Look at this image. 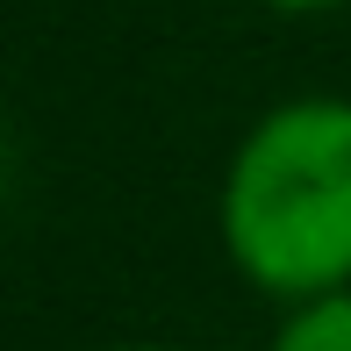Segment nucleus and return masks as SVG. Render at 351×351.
Wrapping results in <instances>:
<instances>
[{"label": "nucleus", "instance_id": "obj_1", "mask_svg": "<svg viewBox=\"0 0 351 351\" xmlns=\"http://www.w3.org/2000/svg\"><path fill=\"white\" fill-rule=\"evenodd\" d=\"M222 251L258 294L308 301L351 287V101L294 93L265 108L222 172Z\"/></svg>", "mask_w": 351, "mask_h": 351}, {"label": "nucleus", "instance_id": "obj_2", "mask_svg": "<svg viewBox=\"0 0 351 351\" xmlns=\"http://www.w3.org/2000/svg\"><path fill=\"white\" fill-rule=\"evenodd\" d=\"M273 351H351V287H330V294L287 301Z\"/></svg>", "mask_w": 351, "mask_h": 351}, {"label": "nucleus", "instance_id": "obj_3", "mask_svg": "<svg viewBox=\"0 0 351 351\" xmlns=\"http://www.w3.org/2000/svg\"><path fill=\"white\" fill-rule=\"evenodd\" d=\"M265 8H280V14H330V8H351V0H265Z\"/></svg>", "mask_w": 351, "mask_h": 351}, {"label": "nucleus", "instance_id": "obj_4", "mask_svg": "<svg viewBox=\"0 0 351 351\" xmlns=\"http://www.w3.org/2000/svg\"><path fill=\"white\" fill-rule=\"evenodd\" d=\"M101 351H180V344H101Z\"/></svg>", "mask_w": 351, "mask_h": 351}]
</instances>
